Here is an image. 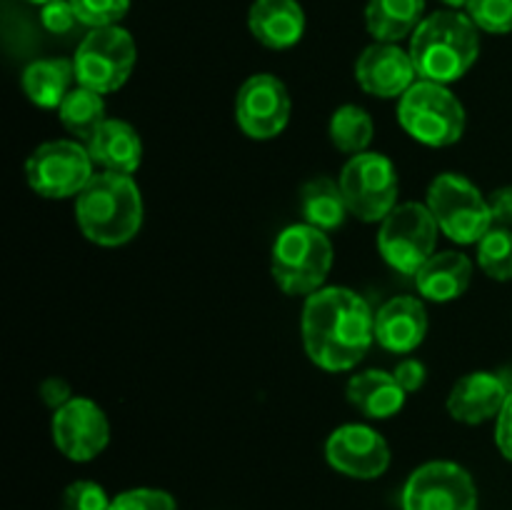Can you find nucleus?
<instances>
[{
  "mask_svg": "<svg viewBox=\"0 0 512 510\" xmlns=\"http://www.w3.org/2000/svg\"><path fill=\"white\" fill-rule=\"evenodd\" d=\"M473 280V263L458 250H443L430 255L428 263L415 273L420 295L433 303H450L465 295Z\"/></svg>",
  "mask_w": 512,
  "mask_h": 510,
  "instance_id": "nucleus-20",
  "label": "nucleus"
},
{
  "mask_svg": "<svg viewBox=\"0 0 512 510\" xmlns=\"http://www.w3.org/2000/svg\"><path fill=\"white\" fill-rule=\"evenodd\" d=\"M300 210L305 215V223L315 225L325 233L340 228L350 213L340 183H335L328 175H315L303 185V190H300Z\"/></svg>",
  "mask_w": 512,
  "mask_h": 510,
  "instance_id": "nucleus-24",
  "label": "nucleus"
},
{
  "mask_svg": "<svg viewBox=\"0 0 512 510\" xmlns=\"http://www.w3.org/2000/svg\"><path fill=\"white\" fill-rule=\"evenodd\" d=\"M25 3H33V5H45V3H53V0H25Z\"/></svg>",
  "mask_w": 512,
  "mask_h": 510,
  "instance_id": "nucleus-38",
  "label": "nucleus"
},
{
  "mask_svg": "<svg viewBox=\"0 0 512 510\" xmlns=\"http://www.w3.org/2000/svg\"><path fill=\"white\" fill-rule=\"evenodd\" d=\"M80 25L93 28H110L118 25L128 15L130 0H70Z\"/></svg>",
  "mask_w": 512,
  "mask_h": 510,
  "instance_id": "nucleus-28",
  "label": "nucleus"
},
{
  "mask_svg": "<svg viewBox=\"0 0 512 510\" xmlns=\"http://www.w3.org/2000/svg\"><path fill=\"white\" fill-rule=\"evenodd\" d=\"M40 23L45 30L55 35H65L80 23L78 15H75L73 3L70 0H53V3L40 5Z\"/></svg>",
  "mask_w": 512,
  "mask_h": 510,
  "instance_id": "nucleus-32",
  "label": "nucleus"
},
{
  "mask_svg": "<svg viewBox=\"0 0 512 510\" xmlns=\"http://www.w3.org/2000/svg\"><path fill=\"white\" fill-rule=\"evenodd\" d=\"M478 265L493 280H512V228L493 225L478 243Z\"/></svg>",
  "mask_w": 512,
  "mask_h": 510,
  "instance_id": "nucleus-27",
  "label": "nucleus"
},
{
  "mask_svg": "<svg viewBox=\"0 0 512 510\" xmlns=\"http://www.w3.org/2000/svg\"><path fill=\"white\" fill-rule=\"evenodd\" d=\"M248 28L265 48H293L305 33V10L298 0H255L250 5Z\"/></svg>",
  "mask_w": 512,
  "mask_h": 510,
  "instance_id": "nucleus-18",
  "label": "nucleus"
},
{
  "mask_svg": "<svg viewBox=\"0 0 512 510\" xmlns=\"http://www.w3.org/2000/svg\"><path fill=\"white\" fill-rule=\"evenodd\" d=\"M443 3L448 5L450 10H463V8H468L470 0H443Z\"/></svg>",
  "mask_w": 512,
  "mask_h": 510,
  "instance_id": "nucleus-37",
  "label": "nucleus"
},
{
  "mask_svg": "<svg viewBox=\"0 0 512 510\" xmlns=\"http://www.w3.org/2000/svg\"><path fill=\"white\" fill-rule=\"evenodd\" d=\"M428 335V310L420 298L398 295L375 310V343L388 353H413Z\"/></svg>",
  "mask_w": 512,
  "mask_h": 510,
  "instance_id": "nucleus-16",
  "label": "nucleus"
},
{
  "mask_svg": "<svg viewBox=\"0 0 512 510\" xmlns=\"http://www.w3.org/2000/svg\"><path fill=\"white\" fill-rule=\"evenodd\" d=\"M110 510H178V505L165 490L133 488L110 500Z\"/></svg>",
  "mask_w": 512,
  "mask_h": 510,
  "instance_id": "nucleus-30",
  "label": "nucleus"
},
{
  "mask_svg": "<svg viewBox=\"0 0 512 510\" xmlns=\"http://www.w3.org/2000/svg\"><path fill=\"white\" fill-rule=\"evenodd\" d=\"M403 510H478L473 475L450 460L420 465L403 488Z\"/></svg>",
  "mask_w": 512,
  "mask_h": 510,
  "instance_id": "nucleus-11",
  "label": "nucleus"
},
{
  "mask_svg": "<svg viewBox=\"0 0 512 510\" xmlns=\"http://www.w3.org/2000/svg\"><path fill=\"white\" fill-rule=\"evenodd\" d=\"M373 135V118L360 105H340L333 113V118H330V140L343 153H365L368 145L373 143Z\"/></svg>",
  "mask_w": 512,
  "mask_h": 510,
  "instance_id": "nucleus-26",
  "label": "nucleus"
},
{
  "mask_svg": "<svg viewBox=\"0 0 512 510\" xmlns=\"http://www.w3.org/2000/svg\"><path fill=\"white\" fill-rule=\"evenodd\" d=\"M398 120L405 133L430 148H448L465 133V108L453 90L433 80H418L400 98Z\"/></svg>",
  "mask_w": 512,
  "mask_h": 510,
  "instance_id": "nucleus-5",
  "label": "nucleus"
},
{
  "mask_svg": "<svg viewBox=\"0 0 512 510\" xmlns=\"http://www.w3.org/2000/svg\"><path fill=\"white\" fill-rule=\"evenodd\" d=\"M90 158L108 173L133 175L143 163V140L125 120L108 118L85 143Z\"/></svg>",
  "mask_w": 512,
  "mask_h": 510,
  "instance_id": "nucleus-19",
  "label": "nucleus"
},
{
  "mask_svg": "<svg viewBox=\"0 0 512 510\" xmlns=\"http://www.w3.org/2000/svg\"><path fill=\"white\" fill-rule=\"evenodd\" d=\"M93 165L88 148L80 140H50L30 153L25 178L43 198H70L93 180Z\"/></svg>",
  "mask_w": 512,
  "mask_h": 510,
  "instance_id": "nucleus-10",
  "label": "nucleus"
},
{
  "mask_svg": "<svg viewBox=\"0 0 512 510\" xmlns=\"http://www.w3.org/2000/svg\"><path fill=\"white\" fill-rule=\"evenodd\" d=\"M428 208L438 220V228L453 243L478 245L480 238L493 228L488 198L465 175H438L428 188Z\"/></svg>",
  "mask_w": 512,
  "mask_h": 510,
  "instance_id": "nucleus-6",
  "label": "nucleus"
},
{
  "mask_svg": "<svg viewBox=\"0 0 512 510\" xmlns=\"http://www.w3.org/2000/svg\"><path fill=\"white\" fill-rule=\"evenodd\" d=\"M340 190L350 215L365 223H383L398 205V170L383 153L353 155L340 173Z\"/></svg>",
  "mask_w": 512,
  "mask_h": 510,
  "instance_id": "nucleus-8",
  "label": "nucleus"
},
{
  "mask_svg": "<svg viewBox=\"0 0 512 510\" xmlns=\"http://www.w3.org/2000/svg\"><path fill=\"white\" fill-rule=\"evenodd\" d=\"M73 83H78L73 60L40 58L23 70V90L38 108H60Z\"/></svg>",
  "mask_w": 512,
  "mask_h": 510,
  "instance_id": "nucleus-22",
  "label": "nucleus"
},
{
  "mask_svg": "<svg viewBox=\"0 0 512 510\" xmlns=\"http://www.w3.org/2000/svg\"><path fill=\"white\" fill-rule=\"evenodd\" d=\"M355 80L375 98H403L420 78L410 50L398 43H373L355 63Z\"/></svg>",
  "mask_w": 512,
  "mask_h": 510,
  "instance_id": "nucleus-15",
  "label": "nucleus"
},
{
  "mask_svg": "<svg viewBox=\"0 0 512 510\" xmlns=\"http://www.w3.org/2000/svg\"><path fill=\"white\" fill-rule=\"evenodd\" d=\"M425 0H368L365 25L378 43H400L423 23Z\"/></svg>",
  "mask_w": 512,
  "mask_h": 510,
  "instance_id": "nucleus-23",
  "label": "nucleus"
},
{
  "mask_svg": "<svg viewBox=\"0 0 512 510\" xmlns=\"http://www.w3.org/2000/svg\"><path fill=\"white\" fill-rule=\"evenodd\" d=\"M325 458L338 473L358 480H373L388 470L390 445L370 425L348 423L333 430L325 443Z\"/></svg>",
  "mask_w": 512,
  "mask_h": 510,
  "instance_id": "nucleus-14",
  "label": "nucleus"
},
{
  "mask_svg": "<svg viewBox=\"0 0 512 510\" xmlns=\"http://www.w3.org/2000/svg\"><path fill=\"white\" fill-rule=\"evenodd\" d=\"M40 400H43L48 408L58 410L63 408L65 403H70L73 400V390H70L68 380L63 378H45L43 383H40Z\"/></svg>",
  "mask_w": 512,
  "mask_h": 510,
  "instance_id": "nucleus-34",
  "label": "nucleus"
},
{
  "mask_svg": "<svg viewBox=\"0 0 512 510\" xmlns=\"http://www.w3.org/2000/svg\"><path fill=\"white\" fill-rule=\"evenodd\" d=\"M410 58L420 80L450 85L480 58V28L460 10H438L410 35Z\"/></svg>",
  "mask_w": 512,
  "mask_h": 510,
  "instance_id": "nucleus-2",
  "label": "nucleus"
},
{
  "mask_svg": "<svg viewBox=\"0 0 512 510\" xmlns=\"http://www.w3.org/2000/svg\"><path fill=\"white\" fill-rule=\"evenodd\" d=\"M235 120L253 140H270L283 133L290 120V93L283 80L270 73L250 75L235 98Z\"/></svg>",
  "mask_w": 512,
  "mask_h": 510,
  "instance_id": "nucleus-12",
  "label": "nucleus"
},
{
  "mask_svg": "<svg viewBox=\"0 0 512 510\" xmlns=\"http://www.w3.org/2000/svg\"><path fill=\"white\" fill-rule=\"evenodd\" d=\"M333 268V243L328 233L310 223L280 230L270 253V270L278 288L288 295H313L323 288Z\"/></svg>",
  "mask_w": 512,
  "mask_h": 510,
  "instance_id": "nucleus-4",
  "label": "nucleus"
},
{
  "mask_svg": "<svg viewBox=\"0 0 512 510\" xmlns=\"http://www.w3.org/2000/svg\"><path fill=\"white\" fill-rule=\"evenodd\" d=\"M63 510H110V498L95 480H75L65 488Z\"/></svg>",
  "mask_w": 512,
  "mask_h": 510,
  "instance_id": "nucleus-31",
  "label": "nucleus"
},
{
  "mask_svg": "<svg viewBox=\"0 0 512 510\" xmlns=\"http://www.w3.org/2000/svg\"><path fill=\"white\" fill-rule=\"evenodd\" d=\"M75 220L85 238L105 248L133 240L143 225V195L133 175L108 170L93 175L75 195Z\"/></svg>",
  "mask_w": 512,
  "mask_h": 510,
  "instance_id": "nucleus-3",
  "label": "nucleus"
},
{
  "mask_svg": "<svg viewBox=\"0 0 512 510\" xmlns=\"http://www.w3.org/2000/svg\"><path fill=\"white\" fill-rule=\"evenodd\" d=\"M300 333L308 358L318 368L340 373L355 368L375 343V313L355 290L330 285L308 295Z\"/></svg>",
  "mask_w": 512,
  "mask_h": 510,
  "instance_id": "nucleus-1",
  "label": "nucleus"
},
{
  "mask_svg": "<svg viewBox=\"0 0 512 510\" xmlns=\"http://www.w3.org/2000/svg\"><path fill=\"white\" fill-rule=\"evenodd\" d=\"M135 40L120 25L93 28L73 55L75 80L95 93H115L128 83L135 68Z\"/></svg>",
  "mask_w": 512,
  "mask_h": 510,
  "instance_id": "nucleus-7",
  "label": "nucleus"
},
{
  "mask_svg": "<svg viewBox=\"0 0 512 510\" xmlns=\"http://www.w3.org/2000/svg\"><path fill=\"white\" fill-rule=\"evenodd\" d=\"M58 118L70 135H75L80 143H88L95 135V130L108 120L105 118L103 95L90 88H83V85H75L58 108Z\"/></svg>",
  "mask_w": 512,
  "mask_h": 510,
  "instance_id": "nucleus-25",
  "label": "nucleus"
},
{
  "mask_svg": "<svg viewBox=\"0 0 512 510\" xmlns=\"http://www.w3.org/2000/svg\"><path fill=\"white\" fill-rule=\"evenodd\" d=\"M465 13L485 33H512V0H470Z\"/></svg>",
  "mask_w": 512,
  "mask_h": 510,
  "instance_id": "nucleus-29",
  "label": "nucleus"
},
{
  "mask_svg": "<svg viewBox=\"0 0 512 510\" xmlns=\"http://www.w3.org/2000/svg\"><path fill=\"white\" fill-rule=\"evenodd\" d=\"M393 375L398 378V383L403 385L405 393H418L425 385V380H428V370H425V365L415 358L400 360V363L395 365Z\"/></svg>",
  "mask_w": 512,
  "mask_h": 510,
  "instance_id": "nucleus-33",
  "label": "nucleus"
},
{
  "mask_svg": "<svg viewBox=\"0 0 512 510\" xmlns=\"http://www.w3.org/2000/svg\"><path fill=\"white\" fill-rule=\"evenodd\" d=\"M438 220L428 205L398 203L393 213L380 223L378 250L390 268L403 275H415L438 245Z\"/></svg>",
  "mask_w": 512,
  "mask_h": 510,
  "instance_id": "nucleus-9",
  "label": "nucleus"
},
{
  "mask_svg": "<svg viewBox=\"0 0 512 510\" xmlns=\"http://www.w3.org/2000/svg\"><path fill=\"white\" fill-rule=\"evenodd\" d=\"M508 395L510 390L500 375L475 370L453 385L448 395V413L458 423L480 425L490 418H498Z\"/></svg>",
  "mask_w": 512,
  "mask_h": 510,
  "instance_id": "nucleus-17",
  "label": "nucleus"
},
{
  "mask_svg": "<svg viewBox=\"0 0 512 510\" xmlns=\"http://www.w3.org/2000/svg\"><path fill=\"white\" fill-rule=\"evenodd\" d=\"M490 213H493V225L500 228H512V185L495 190L488 198Z\"/></svg>",
  "mask_w": 512,
  "mask_h": 510,
  "instance_id": "nucleus-36",
  "label": "nucleus"
},
{
  "mask_svg": "<svg viewBox=\"0 0 512 510\" xmlns=\"http://www.w3.org/2000/svg\"><path fill=\"white\" fill-rule=\"evenodd\" d=\"M348 400L358 413L368 415L373 420L393 418L403 410L405 390L393 373L385 370H365L353 375L348 383Z\"/></svg>",
  "mask_w": 512,
  "mask_h": 510,
  "instance_id": "nucleus-21",
  "label": "nucleus"
},
{
  "mask_svg": "<svg viewBox=\"0 0 512 510\" xmlns=\"http://www.w3.org/2000/svg\"><path fill=\"white\" fill-rule=\"evenodd\" d=\"M110 440V423L103 408L90 398H73L53 413V443L65 458L88 463L98 458Z\"/></svg>",
  "mask_w": 512,
  "mask_h": 510,
  "instance_id": "nucleus-13",
  "label": "nucleus"
},
{
  "mask_svg": "<svg viewBox=\"0 0 512 510\" xmlns=\"http://www.w3.org/2000/svg\"><path fill=\"white\" fill-rule=\"evenodd\" d=\"M495 443H498L500 453L512 460V393L505 400L498 418H495Z\"/></svg>",
  "mask_w": 512,
  "mask_h": 510,
  "instance_id": "nucleus-35",
  "label": "nucleus"
}]
</instances>
